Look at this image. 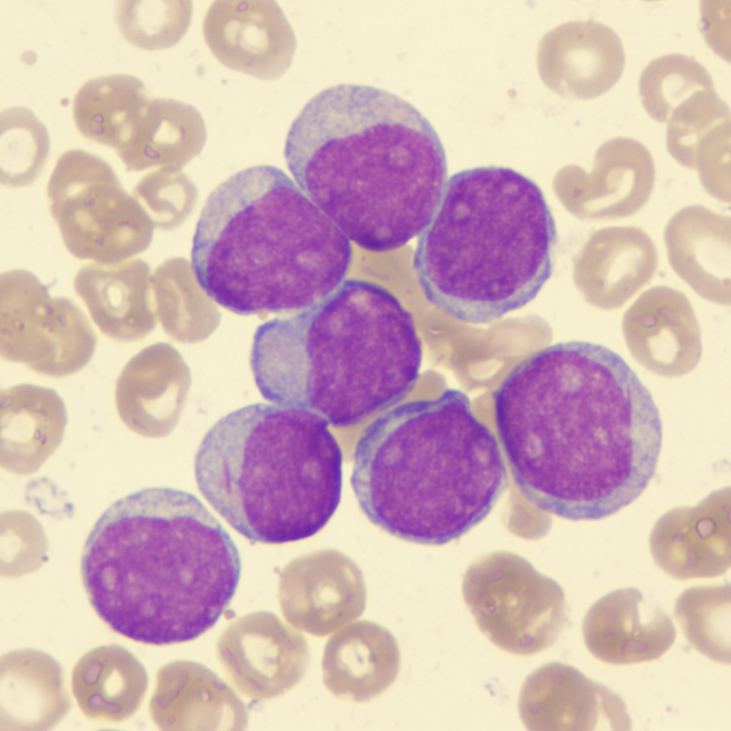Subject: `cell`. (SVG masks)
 I'll return each instance as SVG.
<instances>
[{
    "instance_id": "obj_10",
    "label": "cell",
    "mask_w": 731,
    "mask_h": 731,
    "mask_svg": "<svg viewBox=\"0 0 731 731\" xmlns=\"http://www.w3.org/2000/svg\"><path fill=\"white\" fill-rule=\"evenodd\" d=\"M96 336L71 300L52 297L31 272L14 269L0 276V354L31 370L63 378L91 360Z\"/></svg>"
},
{
    "instance_id": "obj_24",
    "label": "cell",
    "mask_w": 731,
    "mask_h": 731,
    "mask_svg": "<svg viewBox=\"0 0 731 731\" xmlns=\"http://www.w3.org/2000/svg\"><path fill=\"white\" fill-rule=\"evenodd\" d=\"M576 210L583 217L614 221L637 213L648 201L655 181L652 156L640 141L617 137L598 149L592 172L578 171Z\"/></svg>"
},
{
    "instance_id": "obj_25",
    "label": "cell",
    "mask_w": 731,
    "mask_h": 731,
    "mask_svg": "<svg viewBox=\"0 0 731 731\" xmlns=\"http://www.w3.org/2000/svg\"><path fill=\"white\" fill-rule=\"evenodd\" d=\"M67 413L53 389L19 384L0 395V465L11 473L36 472L64 438Z\"/></svg>"
},
{
    "instance_id": "obj_21",
    "label": "cell",
    "mask_w": 731,
    "mask_h": 731,
    "mask_svg": "<svg viewBox=\"0 0 731 731\" xmlns=\"http://www.w3.org/2000/svg\"><path fill=\"white\" fill-rule=\"evenodd\" d=\"M664 240L669 263L697 294L718 305L731 302V218L701 205L678 211Z\"/></svg>"
},
{
    "instance_id": "obj_33",
    "label": "cell",
    "mask_w": 731,
    "mask_h": 731,
    "mask_svg": "<svg viewBox=\"0 0 731 731\" xmlns=\"http://www.w3.org/2000/svg\"><path fill=\"white\" fill-rule=\"evenodd\" d=\"M161 350L154 346L133 356L119 375L115 403L124 425L142 436L161 431L160 423Z\"/></svg>"
},
{
    "instance_id": "obj_20",
    "label": "cell",
    "mask_w": 731,
    "mask_h": 731,
    "mask_svg": "<svg viewBox=\"0 0 731 731\" xmlns=\"http://www.w3.org/2000/svg\"><path fill=\"white\" fill-rule=\"evenodd\" d=\"M657 263L656 246L642 229L603 228L592 234L582 251L577 282L589 303L613 310L649 283Z\"/></svg>"
},
{
    "instance_id": "obj_3",
    "label": "cell",
    "mask_w": 731,
    "mask_h": 731,
    "mask_svg": "<svg viewBox=\"0 0 731 731\" xmlns=\"http://www.w3.org/2000/svg\"><path fill=\"white\" fill-rule=\"evenodd\" d=\"M241 573L230 534L193 493L141 489L112 503L89 533L82 583L115 632L153 645L193 640L231 602Z\"/></svg>"
},
{
    "instance_id": "obj_8",
    "label": "cell",
    "mask_w": 731,
    "mask_h": 731,
    "mask_svg": "<svg viewBox=\"0 0 731 731\" xmlns=\"http://www.w3.org/2000/svg\"><path fill=\"white\" fill-rule=\"evenodd\" d=\"M320 415L256 403L220 418L196 453L199 491L251 544L311 538L341 503L343 453Z\"/></svg>"
},
{
    "instance_id": "obj_14",
    "label": "cell",
    "mask_w": 731,
    "mask_h": 731,
    "mask_svg": "<svg viewBox=\"0 0 731 731\" xmlns=\"http://www.w3.org/2000/svg\"><path fill=\"white\" fill-rule=\"evenodd\" d=\"M520 717L530 731L630 730L624 701L607 686L575 667L548 662L525 679L518 698Z\"/></svg>"
},
{
    "instance_id": "obj_28",
    "label": "cell",
    "mask_w": 731,
    "mask_h": 731,
    "mask_svg": "<svg viewBox=\"0 0 731 731\" xmlns=\"http://www.w3.org/2000/svg\"><path fill=\"white\" fill-rule=\"evenodd\" d=\"M79 707L89 718L119 722L141 705L148 676L141 662L118 645L96 647L75 665L71 677Z\"/></svg>"
},
{
    "instance_id": "obj_17",
    "label": "cell",
    "mask_w": 731,
    "mask_h": 731,
    "mask_svg": "<svg viewBox=\"0 0 731 731\" xmlns=\"http://www.w3.org/2000/svg\"><path fill=\"white\" fill-rule=\"evenodd\" d=\"M730 489L711 493L694 508L674 509L655 524L650 550L656 564L677 580L723 575L730 566Z\"/></svg>"
},
{
    "instance_id": "obj_32",
    "label": "cell",
    "mask_w": 731,
    "mask_h": 731,
    "mask_svg": "<svg viewBox=\"0 0 731 731\" xmlns=\"http://www.w3.org/2000/svg\"><path fill=\"white\" fill-rule=\"evenodd\" d=\"M714 89L709 72L699 61L681 54L653 59L639 81L643 108L655 121L667 123L682 103L700 91Z\"/></svg>"
},
{
    "instance_id": "obj_22",
    "label": "cell",
    "mask_w": 731,
    "mask_h": 731,
    "mask_svg": "<svg viewBox=\"0 0 731 731\" xmlns=\"http://www.w3.org/2000/svg\"><path fill=\"white\" fill-rule=\"evenodd\" d=\"M282 613L293 626L327 636L362 615L367 593L360 572L348 565H299L279 584Z\"/></svg>"
},
{
    "instance_id": "obj_30",
    "label": "cell",
    "mask_w": 731,
    "mask_h": 731,
    "mask_svg": "<svg viewBox=\"0 0 731 731\" xmlns=\"http://www.w3.org/2000/svg\"><path fill=\"white\" fill-rule=\"evenodd\" d=\"M148 99L144 84L133 76L90 79L74 99L76 127L84 138L117 151L129 138Z\"/></svg>"
},
{
    "instance_id": "obj_2",
    "label": "cell",
    "mask_w": 731,
    "mask_h": 731,
    "mask_svg": "<svg viewBox=\"0 0 731 731\" xmlns=\"http://www.w3.org/2000/svg\"><path fill=\"white\" fill-rule=\"evenodd\" d=\"M284 158L301 191L360 248L398 249L433 218L448 181L428 120L390 91L343 84L314 96L288 131Z\"/></svg>"
},
{
    "instance_id": "obj_31",
    "label": "cell",
    "mask_w": 731,
    "mask_h": 731,
    "mask_svg": "<svg viewBox=\"0 0 731 731\" xmlns=\"http://www.w3.org/2000/svg\"><path fill=\"white\" fill-rule=\"evenodd\" d=\"M730 584L696 586L677 598L675 617L689 643L712 661L730 665Z\"/></svg>"
},
{
    "instance_id": "obj_9",
    "label": "cell",
    "mask_w": 731,
    "mask_h": 731,
    "mask_svg": "<svg viewBox=\"0 0 731 731\" xmlns=\"http://www.w3.org/2000/svg\"><path fill=\"white\" fill-rule=\"evenodd\" d=\"M52 218L76 258L103 264L132 258L147 246L144 213L101 157L71 149L59 158L47 185Z\"/></svg>"
},
{
    "instance_id": "obj_23",
    "label": "cell",
    "mask_w": 731,
    "mask_h": 731,
    "mask_svg": "<svg viewBox=\"0 0 731 731\" xmlns=\"http://www.w3.org/2000/svg\"><path fill=\"white\" fill-rule=\"evenodd\" d=\"M400 660L398 642L388 630L374 622L359 620L328 640L321 664L323 681L338 698L367 702L393 684Z\"/></svg>"
},
{
    "instance_id": "obj_36",
    "label": "cell",
    "mask_w": 731,
    "mask_h": 731,
    "mask_svg": "<svg viewBox=\"0 0 731 731\" xmlns=\"http://www.w3.org/2000/svg\"><path fill=\"white\" fill-rule=\"evenodd\" d=\"M727 122L729 107L715 88L697 92L676 108L667 122V149L679 164L692 169L700 144Z\"/></svg>"
},
{
    "instance_id": "obj_11",
    "label": "cell",
    "mask_w": 731,
    "mask_h": 731,
    "mask_svg": "<svg viewBox=\"0 0 731 731\" xmlns=\"http://www.w3.org/2000/svg\"><path fill=\"white\" fill-rule=\"evenodd\" d=\"M463 596L484 635L516 655L550 647L566 620L560 586L525 566L473 568L465 575Z\"/></svg>"
},
{
    "instance_id": "obj_16",
    "label": "cell",
    "mask_w": 731,
    "mask_h": 731,
    "mask_svg": "<svg viewBox=\"0 0 731 731\" xmlns=\"http://www.w3.org/2000/svg\"><path fill=\"white\" fill-rule=\"evenodd\" d=\"M623 336L635 361L665 378L686 375L702 354L700 325L687 296L667 286L644 292L625 311Z\"/></svg>"
},
{
    "instance_id": "obj_18",
    "label": "cell",
    "mask_w": 731,
    "mask_h": 731,
    "mask_svg": "<svg viewBox=\"0 0 731 731\" xmlns=\"http://www.w3.org/2000/svg\"><path fill=\"white\" fill-rule=\"evenodd\" d=\"M582 632L588 651L615 665L657 660L676 637L670 617L634 588L612 591L596 601L584 617Z\"/></svg>"
},
{
    "instance_id": "obj_27",
    "label": "cell",
    "mask_w": 731,
    "mask_h": 731,
    "mask_svg": "<svg viewBox=\"0 0 731 731\" xmlns=\"http://www.w3.org/2000/svg\"><path fill=\"white\" fill-rule=\"evenodd\" d=\"M1 725L6 730H48L67 714L71 699L59 663L34 649L1 657Z\"/></svg>"
},
{
    "instance_id": "obj_4",
    "label": "cell",
    "mask_w": 731,
    "mask_h": 731,
    "mask_svg": "<svg viewBox=\"0 0 731 731\" xmlns=\"http://www.w3.org/2000/svg\"><path fill=\"white\" fill-rule=\"evenodd\" d=\"M422 357L412 316L396 296L352 278L313 306L259 325L250 366L264 399L346 427L405 397Z\"/></svg>"
},
{
    "instance_id": "obj_29",
    "label": "cell",
    "mask_w": 731,
    "mask_h": 731,
    "mask_svg": "<svg viewBox=\"0 0 731 731\" xmlns=\"http://www.w3.org/2000/svg\"><path fill=\"white\" fill-rule=\"evenodd\" d=\"M206 139L200 112L173 99H148L117 155L128 171H140L170 157L190 156Z\"/></svg>"
},
{
    "instance_id": "obj_26",
    "label": "cell",
    "mask_w": 731,
    "mask_h": 731,
    "mask_svg": "<svg viewBox=\"0 0 731 731\" xmlns=\"http://www.w3.org/2000/svg\"><path fill=\"white\" fill-rule=\"evenodd\" d=\"M147 280L148 268L141 259L94 262L78 271L74 288L101 333L131 343L142 339L153 325Z\"/></svg>"
},
{
    "instance_id": "obj_34",
    "label": "cell",
    "mask_w": 731,
    "mask_h": 731,
    "mask_svg": "<svg viewBox=\"0 0 731 731\" xmlns=\"http://www.w3.org/2000/svg\"><path fill=\"white\" fill-rule=\"evenodd\" d=\"M1 182L10 187L32 183L49 153L45 126L28 109L12 107L0 114Z\"/></svg>"
},
{
    "instance_id": "obj_13",
    "label": "cell",
    "mask_w": 731,
    "mask_h": 731,
    "mask_svg": "<svg viewBox=\"0 0 731 731\" xmlns=\"http://www.w3.org/2000/svg\"><path fill=\"white\" fill-rule=\"evenodd\" d=\"M203 36L224 66L275 80L290 67L296 48L291 26L273 0H218L205 14Z\"/></svg>"
},
{
    "instance_id": "obj_7",
    "label": "cell",
    "mask_w": 731,
    "mask_h": 731,
    "mask_svg": "<svg viewBox=\"0 0 731 731\" xmlns=\"http://www.w3.org/2000/svg\"><path fill=\"white\" fill-rule=\"evenodd\" d=\"M556 223L530 178L503 166L448 179L418 236L413 269L428 301L453 318L487 324L522 308L552 276Z\"/></svg>"
},
{
    "instance_id": "obj_6",
    "label": "cell",
    "mask_w": 731,
    "mask_h": 731,
    "mask_svg": "<svg viewBox=\"0 0 731 731\" xmlns=\"http://www.w3.org/2000/svg\"><path fill=\"white\" fill-rule=\"evenodd\" d=\"M352 259L348 237L271 165L241 170L209 194L191 251L202 290L242 316L313 306L343 282Z\"/></svg>"
},
{
    "instance_id": "obj_1",
    "label": "cell",
    "mask_w": 731,
    "mask_h": 731,
    "mask_svg": "<svg viewBox=\"0 0 731 731\" xmlns=\"http://www.w3.org/2000/svg\"><path fill=\"white\" fill-rule=\"evenodd\" d=\"M493 395L513 479L543 512L600 520L635 501L655 475L659 411L624 359L602 345L570 341L538 350Z\"/></svg>"
},
{
    "instance_id": "obj_5",
    "label": "cell",
    "mask_w": 731,
    "mask_h": 731,
    "mask_svg": "<svg viewBox=\"0 0 731 731\" xmlns=\"http://www.w3.org/2000/svg\"><path fill=\"white\" fill-rule=\"evenodd\" d=\"M506 481L497 438L456 388L375 418L357 440L351 475L373 525L425 545H445L479 524Z\"/></svg>"
},
{
    "instance_id": "obj_19",
    "label": "cell",
    "mask_w": 731,
    "mask_h": 731,
    "mask_svg": "<svg viewBox=\"0 0 731 731\" xmlns=\"http://www.w3.org/2000/svg\"><path fill=\"white\" fill-rule=\"evenodd\" d=\"M151 718L161 730H244L247 707L206 667L177 660L161 667L150 700Z\"/></svg>"
},
{
    "instance_id": "obj_35",
    "label": "cell",
    "mask_w": 731,
    "mask_h": 731,
    "mask_svg": "<svg viewBox=\"0 0 731 731\" xmlns=\"http://www.w3.org/2000/svg\"><path fill=\"white\" fill-rule=\"evenodd\" d=\"M193 14L189 0H123L115 19L123 38L134 46L155 51L170 48L188 31Z\"/></svg>"
},
{
    "instance_id": "obj_12",
    "label": "cell",
    "mask_w": 731,
    "mask_h": 731,
    "mask_svg": "<svg viewBox=\"0 0 731 731\" xmlns=\"http://www.w3.org/2000/svg\"><path fill=\"white\" fill-rule=\"evenodd\" d=\"M216 653L236 689L261 701L291 690L309 662L304 636L268 612H253L231 623L218 640Z\"/></svg>"
},
{
    "instance_id": "obj_15",
    "label": "cell",
    "mask_w": 731,
    "mask_h": 731,
    "mask_svg": "<svg viewBox=\"0 0 731 731\" xmlns=\"http://www.w3.org/2000/svg\"><path fill=\"white\" fill-rule=\"evenodd\" d=\"M625 60L617 34L592 19L566 22L550 30L537 52L543 84L571 99L588 100L605 94L620 78Z\"/></svg>"
}]
</instances>
